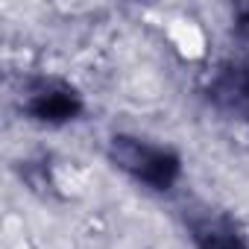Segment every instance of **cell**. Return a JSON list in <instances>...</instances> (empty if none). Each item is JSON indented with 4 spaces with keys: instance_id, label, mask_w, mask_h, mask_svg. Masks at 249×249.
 I'll use <instances>...</instances> for the list:
<instances>
[{
    "instance_id": "1",
    "label": "cell",
    "mask_w": 249,
    "mask_h": 249,
    "mask_svg": "<svg viewBox=\"0 0 249 249\" xmlns=\"http://www.w3.org/2000/svg\"><path fill=\"white\" fill-rule=\"evenodd\" d=\"M108 161L132 176L135 182L164 194L170 191L182 176V159L170 147H159L150 141H141L135 135H111L108 138Z\"/></svg>"
},
{
    "instance_id": "2",
    "label": "cell",
    "mask_w": 249,
    "mask_h": 249,
    "mask_svg": "<svg viewBox=\"0 0 249 249\" xmlns=\"http://www.w3.org/2000/svg\"><path fill=\"white\" fill-rule=\"evenodd\" d=\"M85 103L79 97L76 88H71L62 79H38L24 100V111L38 120V123H50V126H62L71 123L82 114Z\"/></svg>"
},
{
    "instance_id": "3",
    "label": "cell",
    "mask_w": 249,
    "mask_h": 249,
    "mask_svg": "<svg viewBox=\"0 0 249 249\" xmlns=\"http://www.w3.org/2000/svg\"><path fill=\"white\" fill-rule=\"evenodd\" d=\"M205 97L226 117L249 123V65L243 62L217 65L205 85Z\"/></svg>"
},
{
    "instance_id": "4",
    "label": "cell",
    "mask_w": 249,
    "mask_h": 249,
    "mask_svg": "<svg viewBox=\"0 0 249 249\" xmlns=\"http://www.w3.org/2000/svg\"><path fill=\"white\" fill-rule=\"evenodd\" d=\"M191 234L196 249H249L226 220H196L191 223Z\"/></svg>"
},
{
    "instance_id": "5",
    "label": "cell",
    "mask_w": 249,
    "mask_h": 249,
    "mask_svg": "<svg viewBox=\"0 0 249 249\" xmlns=\"http://www.w3.org/2000/svg\"><path fill=\"white\" fill-rule=\"evenodd\" d=\"M234 38L243 50H249V6L237 9V15H234Z\"/></svg>"
}]
</instances>
